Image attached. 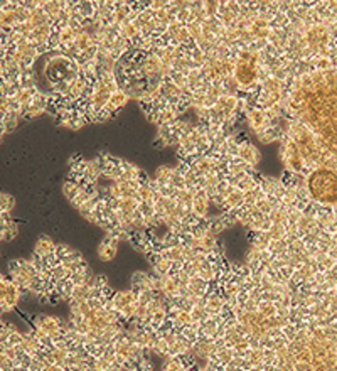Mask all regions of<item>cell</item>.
I'll return each instance as SVG.
<instances>
[{
  "label": "cell",
  "instance_id": "cell-4",
  "mask_svg": "<svg viewBox=\"0 0 337 371\" xmlns=\"http://www.w3.org/2000/svg\"><path fill=\"white\" fill-rule=\"evenodd\" d=\"M53 252H54V243H53V240L47 236H42L41 240L37 241V245H35V255L41 258H46Z\"/></svg>",
  "mask_w": 337,
  "mask_h": 371
},
{
  "label": "cell",
  "instance_id": "cell-5",
  "mask_svg": "<svg viewBox=\"0 0 337 371\" xmlns=\"http://www.w3.org/2000/svg\"><path fill=\"white\" fill-rule=\"evenodd\" d=\"M125 103H127V95H125V93H123V91H115L113 95H111V98H110V102H108L106 108L110 111H116V110H120V108H122Z\"/></svg>",
  "mask_w": 337,
  "mask_h": 371
},
{
  "label": "cell",
  "instance_id": "cell-3",
  "mask_svg": "<svg viewBox=\"0 0 337 371\" xmlns=\"http://www.w3.org/2000/svg\"><path fill=\"white\" fill-rule=\"evenodd\" d=\"M239 155H241L244 160H248L250 164H253V165L258 164V160H260V152L250 144H241V145H239Z\"/></svg>",
  "mask_w": 337,
  "mask_h": 371
},
{
  "label": "cell",
  "instance_id": "cell-1",
  "mask_svg": "<svg viewBox=\"0 0 337 371\" xmlns=\"http://www.w3.org/2000/svg\"><path fill=\"white\" fill-rule=\"evenodd\" d=\"M310 192L326 203H337V174L331 169H320L312 174L308 183Z\"/></svg>",
  "mask_w": 337,
  "mask_h": 371
},
{
  "label": "cell",
  "instance_id": "cell-6",
  "mask_svg": "<svg viewBox=\"0 0 337 371\" xmlns=\"http://www.w3.org/2000/svg\"><path fill=\"white\" fill-rule=\"evenodd\" d=\"M248 122L255 130H260V128L265 125V113L260 110H253L250 115H248Z\"/></svg>",
  "mask_w": 337,
  "mask_h": 371
},
{
  "label": "cell",
  "instance_id": "cell-2",
  "mask_svg": "<svg viewBox=\"0 0 337 371\" xmlns=\"http://www.w3.org/2000/svg\"><path fill=\"white\" fill-rule=\"evenodd\" d=\"M256 76H258V64H256L255 54H244L238 61L235 68V78L241 86H250L255 83Z\"/></svg>",
  "mask_w": 337,
  "mask_h": 371
},
{
  "label": "cell",
  "instance_id": "cell-7",
  "mask_svg": "<svg viewBox=\"0 0 337 371\" xmlns=\"http://www.w3.org/2000/svg\"><path fill=\"white\" fill-rule=\"evenodd\" d=\"M251 32L256 36V37H267L268 32H270V29H268V24H267V22L262 21V19H258V21L253 22Z\"/></svg>",
  "mask_w": 337,
  "mask_h": 371
}]
</instances>
